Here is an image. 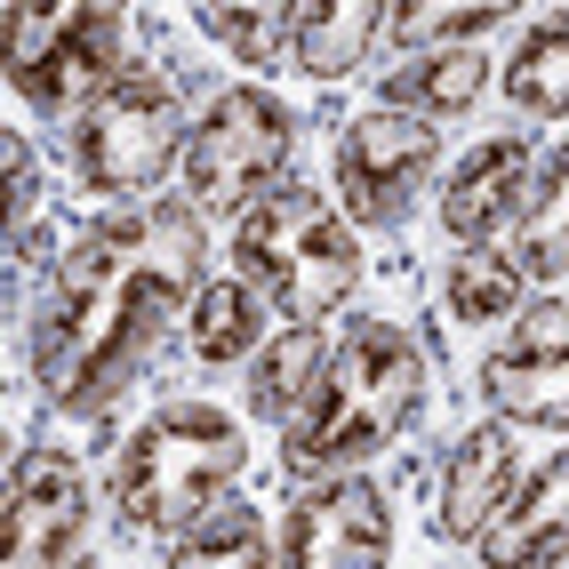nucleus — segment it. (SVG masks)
<instances>
[{
  "label": "nucleus",
  "mask_w": 569,
  "mask_h": 569,
  "mask_svg": "<svg viewBox=\"0 0 569 569\" xmlns=\"http://www.w3.org/2000/svg\"><path fill=\"white\" fill-rule=\"evenodd\" d=\"M184 97L169 81H129V89H112L89 121H72L64 129V177H72V193H89V201H112V209H144V193L184 161Z\"/></svg>",
  "instance_id": "obj_7"
},
{
  "label": "nucleus",
  "mask_w": 569,
  "mask_h": 569,
  "mask_svg": "<svg viewBox=\"0 0 569 569\" xmlns=\"http://www.w3.org/2000/svg\"><path fill=\"white\" fill-rule=\"evenodd\" d=\"M193 32H209V41L264 72V64H289V41H297V9H193Z\"/></svg>",
  "instance_id": "obj_23"
},
{
  "label": "nucleus",
  "mask_w": 569,
  "mask_h": 569,
  "mask_svg": "<svg viewBox=\"0 0 569 569\" xmlns=\"http://www.w3.org/2000/svg\"><path fill=\"white\" fill-rule=\"evenodd\" d=\"M513 9H393L386 17V41L401 57H426V49H481V32H498Z\"/></svg>",
  "instance_id": "obj_24"
},
{
  "label": "nucleus",
  "mask_w": 569,
  "mask_h": 569,
  "mask_svg": "<svg viewBox=\"0 0 569 569\" xmlns=\"http://www.w3.org/2000/svg\"><path fill=\"white\" fill-rule=\"evenodd\" d=\"M264 337H273V306L241 273H209L193 313H184V353L201 369H249L264 353Z\"/></svg>",
  "instance_id": "obj_16"
},
{
  "label": "nucleus",
  "mask_w": 569,
  "mask_h": 569,
  "mask_svg": "<svg viewBox=\"0 0 569 569\" xmlns=\"http://www.w3.org/2000/svg\"><path fill=\"white\" fill-rule=\"evenodd\" d=\"M481 401L498 426L569 433V353H498L481 369Z\"/></svg>",
  "instance_id": "obj_18"
},
{
  "label": "nucleus",
  "mask_w": 569,
  "mask_h": 569,
  "mask_svg": "<svg viewBox=\"0 0 569 569\" xmlns=\"http://www.w3.org/2000/svg\"><path fill=\"white\" fill-rule=\"evenodd\" d=\"M529 177H538V153L529 137H481L466 161H449V177L433 184L441 201V233L458 249H489V241H513L521 201H529Z\"/></svg>",
  "instance_id": "obj_12"
},
{
  "label": "nucleus",
  "mask_w": 569,
  "mask_h": 569,
  "mask_svg": "<svg viewBox=\"0 0 569 569\" xmlns=\"http://www.w3.org/2000/svg\"><path fill=\"white\" fill-rule=\"evenodd\" d=\"M498 89L521 121H569V17H538L521 32Z\"/></svg>",
  "instance_id": "obj_20"
},
{
  "label": "nucleus",
  "mask_w": 569,
  "mask_h": 569,
  "mask_svg": "<svg viewBox=\"0 0 569 569\" xmlns=\"http://www.w3.org/2000/svg\"><path fill=\"white\" fill-rule=\"evenodd\" d=\"M249 481V426L217 401H161L112 458V506L144 538H193L201 521L233 513Z\"/></svg>",
  "instance_id": "obj_3"
},
{
  "label": "nucleus",
  "mask_w": 569,
  "mask_h": 569,
  "mask_svg": "<svg viewBox=\"0 0 569 569\" xmlns=\"http://www.w3.org/2000/svg\"><path fill=\"white\" fill-rule=\"evenodd\" d=\"M89 473L72 449L57 441H24L9 466V546H0V569H72L89 546Z\"/></svg>",
  "instance_id": "obj_10"
},
{
  "label": "nucleus",
  "mask_w": 569,
  "mask_h": 569,
  "mask_svg": "<svg viewBox=\"0 0 569 569\" xmlns=\"http://www.w3.org/2000/svg\"><path fill=\"white\" fill-rule=\"evenodd\" d=\"M329 353H337L329 321H281L273 337H264V353H257L249 377H241V401H249L257 426H281V433H289L297 417H306V401H313V386H321Z\"/></svg>",
  "instance_id": "obj_14"
},
{
  "label": "nucleus",
  "mask_w": 569,
  "mask_h": 569,
  "mask_svg": "<svg viewBox=\"0 0 569 569\" xmlns=\"http://www.w3.org/2000/svg\"><path fill=\"white\" fill-rule=\"evenodd\" d=\"M433 401V361L401 321H353L337 337V353L321 369V386L306 417L281 433V466L297 481H329V473H369L377 458L417 433V417Z\"/></svg>",
  "instance_id": "obj_2"
},
{
  "label": "nucleus",
  "mask_w": 569,
  "mask_h": 569,
  "mask_svg": "<svg viewBox=\"0 0 569 569\" xmlns=\"http://www.w3.org/2000/svg\"><path fill=\"white\" fill-rule=\"evenodd\" d=\"M224 257L281 321H329L361 297V233L337 209V193L306 177L281 184L273 201H257L249 217H233Z\"/></svg>",
  "instance_id": "obj_4"
},
{
  "label": "nucleus",
  "mask_w": 569,
  "mask_h": 569,
  "mask_svg": "<svg viewBox=\"0 0 569 569\" xmlns=\"http://www.w3.org/2000/svg\"><path fill=\"white\" fill-rule=\"evenodd\" d=\"M273 553H281V569H386L393 498L377 489V473L297 481V498L281 506V529H273Z\"/></svg>",
  "instance_id": "obj_9"
},
{
  "label": "nucleus",
  "mask_w": 569,
  "mask_h": 569,
  "mask_svg": "<svg viewBox=\"0 0 569 569\" xmlns=\"http://www.w3.org/2000/svg\"><path fill=\"white\" fill-rule=\"evenodd\" d=\"M386 17L393 9H369V0H329V9H297V41H289V64L306 81H353V72L377 57L386 41Z\"/></svg>",
  "instance_id": "obj_17"
},
{
  "label": "nucleus",
  "mask_w": 569,
  "mask_h": 569,
  "mask_svg": "<svg viewBox=\"0 0 569 569\" xmlns=\"http://www.w3.org/2000/svg\"><path fill=\"white\" fill-rule=\"evenodd\" d=\"M161 569H281V553H273V529L249 506H233V513L201 521L193 538H169Z\"/></svg>",
  "instance_id": "obj_22"
},
{
  "label": "nucleus",
  "mask_w": 569,
  "mask_h": 569,
  "mask_svg": "<svg viewBox=\"0 0 569 569\" xmlns=\"http://www.w3.org/2000/svg\"><path fill=\"white\" fill-rule=\"evenodd\" d=\"M506 353H569V297H529L513 313V346Z\"/></svg>",
  "instance_id": "obj_26"
},
{
  "label": "nucleus",
  "mask_w": 569,
  "mask_h": 569,
  "mask_svg": "<svg viewBox=\"0 0 569 569\" xmlns=\"http://www.w3.org/2000/svg\"><path fill=\"white\" fill-rule=\"evenodd\" d=\"M521 473H529V458H521L513 426H498V417L466 426L458 441L441 449V466H433V506H426L433 538H441V546H481L489 521L513 506Z\"/></svg>",
  "instance_id": "obj_11"
},
{
  "label": "nucleus",
  "mask_w": 569,
  "mask_h": 569,
  "mask_svg": "<svg viewBox=\"0 0 569 569\" xmlns=\"http://www.w3.org/2000/svg\"><path fill=\"white\" fill-rule=\"evenodd\" d=\"M297 144H306L297 104H281L257 81L217 89L201 104L193 137H184V193L177 201L193 217H249L281 184H297Z\"/></svg>",
  "instance_id": "obj_6"
},
{
  "label": "nucleus",
  "mask_w": 569,
  "mask_h": 569,
  "mask_svg": "<svg viewBox=\"0 0 569 569\" xmlns=\"http://www.w3.org/2000/svg\"><path fill=\"white\" fill-rule=\"evenodd\" d=\"M481 569H569V441L521 473L513 506L473 546Z\"/></svg>",
  "instance_id": "obj_13"
},
{
  "label": "nucleus",
  "mask_w": 569,
  "mask_h": 569,
  "mask_svg": "<svg viewBox=\"0 0 569 569\" xmlns=\"http://www.w3.org/2000/svg\"><path fill=\"white\" fill-rule=\"evenodd\" d=\"M41 257H49V249H41V161H32L24 129H9V281L24 289ZM49 264H57V257H49Z\"/></svg>",
  "instance_id": "obj_25"
},
{
  "label": "nucleus",
  "mask_w": 569,
  "mask_h": 569,
  "mask_svg": "<svg viewBox=\"0 0 569 569\" xmlns=\"http://www.w3.org/2000/svg\"><path fill=\"white\" fill-rule=\"evenodd\" d=\"M441 306H449V321L458 329H498V321H513L521 306H529V273H521V257L513 249H449V264H441Z\"/></svg>",
  "instance_id": "obj_19"
},
{
  "label": "nucleus",
  "mask_w": 569,
  "mask_h": 569,
  "mask_svg": "<svg viewBox=\"0 0 569 569\" xmlns=\"http://www.w3.org/2000/svg\"><path fill=\"white\" fill-rule=\"evenodd\" d=\"M433 177H441V129L417 112L369 104L337 137V209L353 217V233H401Z\"/></svg>",
  "instance_id": "obj_8"
},
{
  "label": "nucleus",
  "mask_w": 569,
  "mask_h": 569,
  "mask_svg": "<svg viewBox=\"0 0 569 569\" xmlns=\"http://www.w3.org/2000/svg\"><path fill=\"white\" fill-rule=\"evenodd\" d=\"M498 89V64H489V49H426V57H401L386 81H377V104L393 112H417V121H466V112Z\"/></svg>",
  "instance_id": "obj_15"
},
{
  "label": "nucleus",
  "mask_w": 569,
  "mask_h": 569,
  "mask_svg": "<svg viewBox=\"0 0 569 569\" xmlns=\"http://www.w3.org/2000/svg\"><path fill=\"white\" fill-rule=\"evenodd\" d=\"M144 81V24L129 9H9V89L32 121H89V112Z\"/></svg>",
  "instance_id": "obj_5"
},
{
  "label": "nucleus",
  "mask_w": 569,
  "mask_h": 569,
  "mask_svg": "<svg viewBox=\"0 0 569 569\" xmlns=\"http://www.w3.org/2000/svg\"><path fill=\"white\" fill-rule=\"evenodd\" d=\"M201 281L209 241L184 201H144L81 224L72 249L49 264L24 329L32 393L57 417H104L161 353V337L184 329Z\"/></svg>",
  "instance_id": "obj_1"
},
{
  "label": "nucleus",
  "mask_w": 569,
  "mask_h": 569,
  "mask_svg": "<svg viewBox=\"0 0 569 569\" xmlns=\"http://www.w3.org/2000/svg\"><path fill=\"white\" fill-rule=\"evenodd\" d=\"M506 249L521 257L529 281H569V144H553V153L538 161L529 201H521V224H513Z\"/></svg>",
  "instance_id": "obj_21"
}]
</instances>
